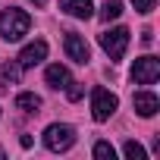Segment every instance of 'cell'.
I'll return each mask as SVG.
<instances>
[{"instance_id":"obj_18","label":"cell","mask_w":160,"mask_h":160,"mask_svg":"<svg viewBox=\"0 0 160 160\" xmlns=\"http://www.w3.org/2000/svg\"><path fill=\"white\" fill-rule=\"evenodd\" d=\"M141 41H144V44H151V41H154V32H151V28H144V35H141Z\"/></svg>"},{"instance_id":"obj_1","label":"cell","mask_w":160,"mask_h":160,"mask_svg":"<svg viewBox=\"0 0 160 160\" xmlns=\"http://www.w3.org/2000/svg\"><path fill=\"white\" fill-rule=\"evenodd\" d=\"M28 28H32V16L25 10L10 7V10L0 13V38H3V41H10V44L13 41H22L28 35Z\"/></svg>"},{"instance_id":"obj_14","label":"cell","mask_w":160,"mask_h":160,"mask_svg":"<svg viewBox=\"0 0 160 160\" xmlns=\"http://www.w3.org/2000/svg\"><path fill=\"white\" fill-rule=\"evenodd\" d=\"M3 78H10V82H19V78H22V66H19V60L13 63H3Z\"/></svg>"},{"instance_id":"obj_16","label":"cell","mask_w":160,"mask_h":160,"mask_svg":"<svg viewBox=\"0 0 160 160\" xmlns=\"http://www.w3.org/2000/svg\"><path fill=\"white\" fill-rule=\"evenodd\" d=\"M132 7H135V13H141V16H148L154 7H157V0H132Z\"/></svg>"},{"instance_id":"obj_10","label":"cell","mask_w":160,"mask_h":160,"mask_svg":"<svg viewBox=\"0 0 160 160\" xmlns=\"http://www.w3.org/2000/svg\"><path fill=\"white\" fill-rule=\"evenodd\" d=\"M69 82H72V78H69V69L66 66H60V63L47 66V85L50 88H66Z\"/></svg>"},{"instance_id":"obj_7","label":"cell","mask_w":160,"mask_h":160,"mask_svg":"<svg viewBox=\"0 0 160 160\" xmlns=\"http://www.w3.org/2000/svg\"><path fill=\"white\" fill-rule=\"evenodd\" d=\"M132 107H135V113L138 116H154L157 110H160V98L154 94V91H135V98H132Z\"/></svg>"},{"instance_id":"obj_9","label":"cell","mask_w":160,"mask_h":160,"mask_svg":"<svg viewBox=\"0 0 160 160\" xmlns=\"http://www.w3.org/2000/svg\"><path fill=\"white\" fill-rule=\"evenodd\" d=\"M60 10L66 16H75V19H91L94 16V3L91 0H60Z\"/></svg>"},{"instance_id":"obj_20","label":"cell","mask_w":160,"mask_h":160,"mask_svg":"<svg viewBox=\"0 0 160 160\" xmlns=\"http://www.w3.org/2000/svg\"><path fill=\"white\" fill-rule=\"evenodd\" d=\"M0 157H7V154H3V151H0Z\"/></svg>"},{"instance_id":"obj_6","label":"cell","mask_w":160,"mask_h":160,"mask_svg":"<svg viewBox=\"0 0 160 160\" xmlns=\"http://www.w3.org/2000/svg\"><path fill=\"white\" fill-rule=\"evenodd\" d=\"M63 47H66V57H69L72 63H78V66H85V63L91 60V47H88V41H85L82 35H75V32H66Z\"/></svg>"},{"instance_id":"obj_19","label":"cell","mask_w":160,"mask_h":160,"mask_svg":"<svg viewBox=\"0 0 160 160\" xmlns=\"http://www.w3.org/2000/svg\"><path fill=\"white\" fill-rule=\"evenodd\" d=\"M28 3H35V7H44V3H47V0H28Z\"/></svg>"},{"instance_id":"obj_17","label":"cell","mask_w":160,"mask_h":160,"mask_svg":"<svg viewBox=\"0 0 160 160\" xmlns=\"http://www.w3.org/2000/svg\"><path fill=\"white\" fill-rule=\"evenodd\" d=\"M82 94H85V88L78 85V82H69V85H66V98H69V101H78Z\"/></svg>"},{"instance_id":"obj_13","label":"cell","mask_w":160,"mask_h":160,"mask_svg":"<svg viewBox=\"0 0 160 160\" xmlns=\"http://www.w3.org/2000/svg\"><path fill=\"white\" fill-rule=\"evenodd\" d=\"M94 157H98V160H113L116 151H113L110 141H98V144H94Z\"/></svg>"},{"instance_id":"obj_15","label":"cell","mask_w":160,"mask_h":160,"mask_svg":"<svg viewBox=\"0 0 160 160\" xmlns=\"http://www.w3.org/2000/svg\"><path fill=\"white\" fill-rule=\"evenodd\" d=\"M122 151H126V157H129V160H144V148H141L138 141H126V144H122Z\"/></svg>"},{"instance_id":"obj_11","label":"cell","mask_w":160,"mask_h":160,"mask_svg":"<svg viewBox=\"0 0 160 160\" xmlns=\"http://www.w3.org/2000/svg\"><path fill=\"white\" fill-rule=\"evenodd\" d=\"M16 107H19L22 113H38V110H41V98L32 94V91H22V94L16 98Z\"/></svg>"},{"instance_id":"obj_12","label":"cell","mask_w":160,"mask_h":160,"mask_svg":"<svg viewBox=\"0 0 160 160\" xmlns=\"http://www.w3.org/2000/svg\"><path fill=\"white\" fill-rule=\"evenodd\" d=\"M119 16H122V3H119V0H107V3L101 7V19L104 22H113Z\"/></svg>"},{"instance_id":"obj_5","label":"cell","mask_w":160,"mask_h":160,"mask_svg":"<svg viewBox=\"0 0 160 160\" xmlns=\"http://www.w3.org/2000/svg\"><path fill=\"white\" fill-rule=\"evenodd\" d=\"M160 78V60L157 57H138L132 63V82L135 85H154Z\"/></svg>"},{"instance_id":"obj_3","label":"cell","mask_w":160,"mask_h":160,"mask_svg":"<svg viewBox=\"0 0 160 160\" xmlns=\"http://www.w3.org/2000/svg\"><path fill=\"white\" fill-rule=\"evenodd\" d=\"M44 144L50 148V151H69L72 144H75V129L72 126H66V122H53V126H47L44 129Z\"/></svg>"},{"instance_id":"obj_4","label":"cell","mask_w":160,"mask_h":160,"mask_svg":"<svg viewBox=\"0 0 160 160\" xmlns=\"http://www.w3.org/2000/svg\"><path fill=\"white\" fill-rule=\"evenodd\" d=\"M116 107H119V101H116L113 91H107V88H94V91H91V116H94L98 122L110 119V116L116 113Z\"/></svg>"},{"instance_id":"obj_8","label":"cell","mask_w":160,"mask_h":160,"mask_svg":"<svg viewBox=\"0 0 160 160\" xmlns=\"http://www.w3.org/2000/svg\"><path fill=\"white\" fill-rule=\"evenodd\" d=\"M44 57H47V41H32L28 47H22L19 66H22V69H32V66H38Z\"/></svg>"},{"instance_id":"obj_2","label":"cell","mask_w":160,"mask_h":160,"mask_svg":"<svg viewBox=\"0 0 160 160\" xmlns=\"http://www.w3.org/2000/svg\"><path fill=\"white\" fill-rule=\"evenodd\" d=\"M129 38H132V32H129L126 25H116V28H110V32L101 35V47L107 50L110 60H122V53H126V47H129Z\"/></svg>"}]
</instances>
